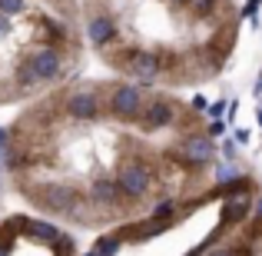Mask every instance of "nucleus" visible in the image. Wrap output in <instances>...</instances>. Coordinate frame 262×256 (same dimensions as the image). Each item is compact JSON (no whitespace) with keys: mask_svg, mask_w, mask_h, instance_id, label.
Wrapping results in <instances>:
<instances>
[{"mask_svg":"<svg viewBox=\"0 0 262 256\" xmlns=\"http://www.w3.org/2000/svg\"><path fill=\"white\" fill-rule=\"evenodd\" d=\"M259 127H262V110H259Z\"/></svg>","mask_w":262,"mask_h":256,"instance_id":"23","label":"nucleus"},{"mask_svg":"<svg viewBox=\"0 0 262 256\" xmlns=\"http://www.w3.org/2000/svg\"><path fill=\"white\" fill-rule=\"evenodd\" d=\"M120 70L126 73V77H133L136 84H156V80L163 77V57L156 50H140V47H133V50H126L120 57Z\"/></svg>","mask_w":262,"mask_h":256,"instance_id":"5","label":"nucleus"},{"mask_svg":"<svg viewBox=\"0 0 262 256\" xmlns=\"http://www.w3.org/2000/svg\"><path fill=\"white\" fill-rule=\"evenodd\" d=\"M236 140L239 143H249V130H236Z\"/></svg>","mask_w":262,"mask_h":256,"instance_id":"21","label":"nucleus"},{"mask_svg":"<svg viewBox=\"0 0 262 256\" xmlns=\"http://www.w3.org/2000/svg\"><path fill=\"white\" fill-rule=\"evenodd\" d=\"M209 256H243L239 250H229V246H223V250H212Z\"/></svg>","mask_w":262,"mask_h":256,"instance_id":"18","label":"nucleus"},{"mask_svg":"<svg viewBox=\"0 0 262 256\" xmlns=\"http://www.w3.org/2000/svg\"><path fill=\"white\" fill-rule=\"evenodd\" d=\"M123 246V233H110V237H100V243L93 246V256H116Z\"/></svg>","mask_w":262,"mask_h":256,"instance_id":"12","label":"nucleus"},{"mask_svg":"<svg viewBox=\"0 0 262 256\" xmlns=\"http://www.w3.org/2000/svg\"><path fill=\"white\" fill-rule=\"evenodd\" d=\"M86 37H90L93 47H110L120 37V27H116V20L110 17V13H93V17L86 20Z\"/></svg>","mask_w":262,"mask_h":256,"instance_id":"10","label":"nucleus"},{"mask_svg":"<svg viewBox=\"0 0 262 256\" xmlns=\"http://www.w3.org/2000/svg\"><path fill=\"white\" fill-rule=\"evenodd\" d=\"M143 107H146V93L140 84H116L103 100V110L120 123H136Z\"/></svg>","mask_w":262,"mask_h":256,"instance_id":"3","label":"nucleus"},{"mask_svg":"<svg viewBox=\"0 0 262 256\" xmlns=\"http://www.w3.org/2000/svg\"><path fill=\"white\" fill-rule=\"evenodd\" d=\"M226 180H239V173H236L232 163H223V167L216 170V183H226Z\"/></svg>","mask_w":262,"mask_h":256,"instance_id":"15","label":"nucleus"},{"mask_svg":"<svg viewBox=\"0 0 262 256\" xmlns=\"http://www.w3.org/2000/svg\"><path fill=\"white\" fill-rule=\"evenodd\" d=\"M27 7V0H0V13L4 17H13V13H20Z\"/></svg>","mask_w":262,"mask_h":256,"instance_id":"14","label":"nucleus"},{"mask_svg":"<svg viewBox=\"0 0 262 256\" xmlns=\"http://www.w3.org/2000/svg\"><path fill=\"white\" fill-rule=\"evenodd\" d=\"M86 203L96 206V210H120L123 206V193L116 186V180L110 176H100L86 186Z\"/></svg>","mask_w":262,"mask_h":256,"instance_id":"9","label":"nucleus"},{"mask_svg":"<svg viewBox=\"0 0 262 256\" xmlns=\"http://www.w3.org/2000/svg\"><path fill=\"white\" fill-rule=\"evenodd\" d=\"M186 7H189V13L192 17H209L212 10H216V4L219 0H183Z\"/></svg>","mask_w":262,"mask_h":256,"instance_id":"13","label":"nucleus"},{"mask_svg":"<svg viewBox=\"0 0 262 256\" xmlns=\"http://www.w3.org/2000/svg\"><path fill=\"white\" fill-rule=\"evenodd\" d=\"M86 256H93V250H90V253H86Z\"/></svg>","mask_w":262,"mask_h":256,"instance_id":"24","label":"nucleus"},{"mask_svg":"<svg viewBox=\"0 0 262 256\" xmlns=\"http://www.w3.org/2000/svg\"><path fill=\"white\" fill-rule=\"evenodd\" d=\"M173 120H176V103H173V100H166V96L146 100V107H143V113H140V127L146 130V133L169 127Z\"/></svg>","mask_w":262,"mask_h":256,"instance_id":"8","label":"nucleus"},{"mask_svg":"<svg viewBox=\"0 0 262 256\" xmlns=\"http://www.w3.org/2000/svg\"><path fill=\"white\" fill-rule=\"evenodd\" d=\"M223 130H226V123H223V120H216V123L209 127V136H223Z\"/></svg>","mask_w":262,"mask_h":256,"instance_id":"19","label":"nucleus"},{"mask_svg":"<svg viewBox=\"0 0 262 256\" xmlns=\"http://www.w3.org/2000/svg\"><path fill=\"white\" fill-rule=\"evenodd\" d=\"M83 193L77 190L73 183H63V180H57V183H43L37 193H33V203L40 206V210L47 213H57V216H83Z\"/></svg>","mask_w":262,"mask_h":256,"instance_id":"2","label":"nucleus"},{"mask_svg":"<svg viewBox=\"0 0 262 256\" xmlns=\"http://www.w3.org/2000/svg\"><path fill=\"white\" fill-rule=\"evenodd\" d=\"M7 33H10V17L0 13V37H7Z\"/></svg>","mask_w":262,"mask_h":256,"instance_id":"20","label":"nucleus"},{"mask_svg":"<svg viewBox=\"0 0 262 256\" xmlns=\"http://www.w3.org/2000/svg\"><path fill=\"white\" fill-rule=\"evenodd\" d=\"M249 196H232L229 203H226V210H223V220L226 223H239V220L246 216V213H249Z\"/></svg>","mask_w":262,"mask_h":256,"instance_id":"11","label":"nucleus"},{"mask_svg":"<svg viewBox=\"0 0 262 256\" xmlns=\"http://www.w3.org/2000/svg\"><path fill=\"white\" fill-rule=\"evenodd\" d=\"M252 213H256V216H262V200H256V203H252Z\"/></svg>","mask_w":262,"mask_h":256,"instance_id":"22","label":"nucleus"},{"mask_svg":"<svg viewBox=\"0 0 262 256\" xmlns=\"http://www.w3.org/2000/svg\"><path fill=\"white\" fill-rule=\"evenodd\" d=\"M259 7H262V0H249V4L243 7V17H252V13H256Z\"/></svg>","mask_w":262,"mask_h":256,"instance_id":"17","label":"nucleus"},{"mask_svg":"<svg viewBox=\"0 0 262 256\" xmlns=\"http://www.w3.org/2000/svg\"><path fill=\"white\" fill-rule=\"evenodd\" d=\"M223 113H226V100H216V103L209 107V116H212V120H219Z\"/></svg>","mask_w":262,"mask_h":256,"instance_id":"16","label":"nucleus"},{"mask_svg":"<svg viewBox=\"0 0 262 256\" xmlns=\"http://www.w3.org/2000/svg\"><path fill=\"white\" fill-rule=\"evenodd\" d=\"M179 160L189 163V167H206V163H212L216 160V143H212V136H203V133L183 136V143H179Z\"/></svg>","mask_w":262,"mask_h":256,"instance_id":"7","label":"nucleus"},{"mask_svg":"<svg viewBox=\"0 0 262 256\" xmlns=\"http://www.w3.org/2000/svg\"><path fill=\"white\" fill-rule=\"evenodd\" d=\"M63 73H67L63 50L60 47H37L33 53H27L20 60L17 80L24 90H30V87H40V84H57V80H63Z\"/></svg>","mask_w":262,"mask_h":256,"instance_id":"1","label":"nucleus"},{"mask_svg":"<svg viewBox=\"0 0 262 256\" xmlns=\"http://www.w3.org/2000/svg\"><path fill=\"white\" fill-rule=\"evenodd\" d=\"M113 180H116V186H120L123 200H133V203H136V200H143L149 190H153V170H149L140 156L123 160Z\"/></svg>","mask_w":262,"mask_h":256,"instance_id":"4","label":"nucleus"},{"mask_svg":"<svg viewBox=\"0 0 262 256\" xmlns=\"http://www.w3.org/2000/svg\"><path fill=\"white\" fill-rule=\"evenodd\" d=\"M63 113L70 116L73 123H93V120H100V113H103L100 90H96V87H77V90H70L67 100H63Z\"/></svg>","mask_w":262,"mask_h":256,"instance_id":"6","label":"nucleus"}]
</instances>
